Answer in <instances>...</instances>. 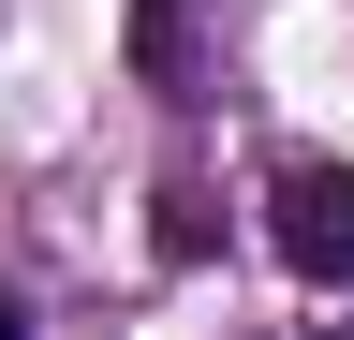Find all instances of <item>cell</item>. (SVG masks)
<instances>
[{
    "instance_id": "3",
    "label": "cell",
    "mask_w": 354,
    "mask_h": 340,
    "mask_svg": "<svg viewBox=\"0 0 354 340\" xmlns=\"http://www.w3.org/2000/svg\"><path fill=\"white\" fill-rule=\"evenodd\" d=\"M207 237H221V222H207V193H162V237H148L162 267H207Z\"/></svg>"
},
{
    "instance_id": "5",
    "label": "cell",
    "mask_w": 354,
    "mask_h": 340,
    "mask_svg": "<svg viewBox=\"0 0 354 340\" xmlns=\"http://www.w3.org/2000/svg\"><path fill=\"white\" fill-rule=\"evenodd\" d=\"M325 340H339V325H325Z\"/></svg>"
},
{
    "instance_id": "2",
    "label": "cell",
    "mask_w": 354,
    "mask_h": 340,
    "mask_svg": "<svg viewBox=\"0 0 354 340\" xmlns=\"http://www.w3.org/2000/svg\"><path fill=\"white\" fill-rule=\"evenodd\" d=\"M133 74L192 104V0H133Z\"/></svg>"
},
{
    "instance_id": "1",
    "label": "cell",
    "mask_w": 354,
    "mask_h": 340,
    "mask_svg": "<svg viewBox=\"0 0 354 340\" xmlns=\"http://www.w3.org/2000/svg\"><path fill=\"white\" fill-rule=\"evenodd\" d=\"M266 251H281L310 296H339V281H354V163L295 148L281 178H266Z\"/></svg>"
},
{
    "instance_id": "4",
    "label": "cell",
    "mask_w": 354,
    "mask_h": 340,
    "mask_svg": "<svg viewBox=\"0 0 354 340\" xmlns=\"http://www.w3.org/2000/svg\"><path fill=\"white\" fill-rule=\"evenodd\" d=\"M0 340H30V296H15V281H0Z\"/></svg>"
}]
</instances>
